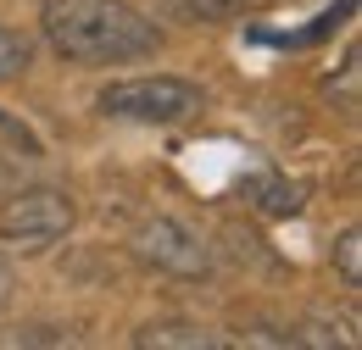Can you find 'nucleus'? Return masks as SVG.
<instances>
[{
	"mask_svg": "<svg viewBox=\"0 0 362 350\" xmlns=\"http://www.w3.org/2000/svg\"><path fill=\"white\" fill-rule=\"evenodd\" d=\"M334 267H340V278H346L351 289H362V234H357V228L340 234V245H334Z\"/></svg>",
	"mask_w": 362,
	"mask_h": 350,
	"instance_id": "10",
	"label": "nucleus"
},
{
	"mask_svg": "<svg viewBox=\"0 0 362 350\" xmlns=\"http://www.w3.org/2000/svg\"><path fill=\"white\" fill-rule=\"evenodd\" d=\"M279 0H168V17L179 23H234V17H257Z\"/></svg>",
	"mask_w": 362,
	"mask_h": 350,
	"instance_id": "6",
	"label": "nucleus"
},
{
	"mask_svg": "<svg viewBox=\"0 0 362 350\" xmlns=\"http://www.w3.org/2000/svg\"><path fill=\"white\" fill-rule=\"evenodd\" d=\"M50 50L78 67H123L139 56H156L162 28L129 0H45L40 11Z\"/></svg>",
	"mask_w": 362,
	"mask_h": 350,
	"instance_id": "1",
	"label": "nucleus"
},
{
	"mask_svg": "<svg viewBox=\"0 0 362 350\" xmlns=\"http://www.w3.org/2000/svg\"><path fill=\"white\" fill-rule=\"evenodd\" d=\"M6 295H11V262L0 256V306H6Z\"/></svg>",
	"mask_w": 362,
	"mask_h": 350,
	"instance_id": "11",
	"label": "nucleus"
},
{
	"mask_svg": "<svg viewBox=\"0 0 362 350\" xmlns=\"http://www.w3.org/2000/svg\"><path fill=\"white\" fill-rule=\"evenodd\" d=\"M95 106L106 117H123V123H151V128H168V123H184L201 111V89L189 78H117L95 95Z\"/></svg>",
	"mask_w": 362,
	"mask_h": 350,
	"instance_id": "2",
	"label": "nucleus"
},
{
	"mask_svg": "<svg viewBox=\"0 0 362 350\" xmlns=\"http://www.w3.org/2000/svg\"><path fill=\"white\" fill-rule=\"evenodd\" d=\"M134 345L139 350H223L228 339L201 328V322H145L134 334Z\"/></svg>",
	"mask_w": 362,
	"mask_h": 350,
	"instance_id": "5",
	"label": "nucleus"
},
{
	"mask_svg": "<svg viewBox=\"0 0 362 350\" xmlns=\"http://www.w3.org/2000/svg\"><path fill=\"white\" fill-rule=\"evenodd\" d=\"M34 67V40L17 28H0V78H23Z\"/></svg>",
	"mask_w": 362,
	"mask_h": 350,
	"instance_id": "9",
	"label": "nucleus"
},
{
	"mask_svg": "<svg viewBox=\"0 0 362 350\" xmlns=\"http://www.w3.org/2000/svg\"><path fill=\"white\" fill-rule=\"evenodd\" d=\"M251 200H257L268 217H296V212H301V189L284 183V178H251Z\"/></svg>",
	"mask_w": 362,
	"mask_h": 350,
	"instance_id": "8",
	"label": "nucleus"
},
{
	"mask_svg": "<svg viewBox=\"0 0 362 350\" xmlns=\"http://www.w3.org/2000/svg\"><path fill=\"white\" fill-rule=\"evenodd\" d=\"M351 11H357V0H334L329 11H317V17L307 23V28H290V34H262V40H268V44H290V50H301V44L329 40V34H334V28H340V23L351 17Z\"/></svg>",
	"mask_w": 362,
	"mask_h": 350,
	"instance_id": "7",
	"label": "nucleus"
},
{
	"mask_svg": "<svg viewBox=\"0 0 362 350\" xmlns=\"http://www.w3.org/2000/svg\"><path fill=\"white\" fill-rule=\"evenodd\" d=\"M134 251H139V262H151L156 272H173V278H201V272L212 267L206 245H201L179 217H151L134 234Z\"/></svg>",
	"mask_w": 362,
	"mask_h": 350,
	"instance_id": "4",
	"label": "nucleus"
},
{
	"mask_svg": "<svg viewBox=\"0 0 362 350\" xmlns=\"http://www.w3.org/2000/svg\"><path fill=\"white\" fill-rule=\"evenodd\" d=\"M73 200L62 189H17L0 206V239L11 251H50L56 239L73 234Z\"/></svg>",
	"mask_w": 362,
	"mask_h": 350,
	"instance_id": "3",
	"label": "nucleus"
}]
</instances>
